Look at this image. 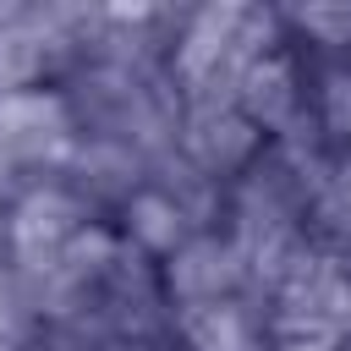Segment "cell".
Wrapping results in <instances>:
<instances>
[{"label":"cell","instance_id":"obj_1","mask_svg":"<svg viewBox=\"0 0 351 351\" xmlns=\"http://www.w3.org/2000/svg\"><path fill=\"white\" fill-rule=\"evenodd\" d=\"M82 132L60 99V88H22V93H0V154L38 181L44 176H66L71 154H77Z\"/></svg>","mask_w":351,"mask_h":351},{"label":"cell","instance_id":"obj_10","mask_svg":"<svg viewBox=\"0 0 351 351\" xmlns=\"http://www.w3.org/2000/svg\"><path fill=\"white\" fill-rule=\"evenodd\" d=\"M99 351H170V340H110Z\"/></svg>","mask_w":351,"mask_h":351},{"label":"cell","instance_id":"obj_6","mask_svg":"<svg viewBox=\"0 0 351 351\" xmlns=\"http://www.w3.org/2000/svg\"><path fill=\"white\" fill-rule=\"evenodd\" d=\"M60 181H66L88 208H115V214H121V203L148 186V159H143L137 148L115 143V137H82Z\"/></svg>","mask_w":351,"mask_h":351},{"label":"cell","instance_id":"obj_3","mask_svg":"<svg viewBox=\"0 0 351 351\" xmlns=\"http://www.w3.org/2000/svg\"><path fill=\"white\" fill-rule=\"evenodd\" d=\"M159 285L170 307H197V302H225L247 291V263L236 252L230 236L219 230H197L186 247H176L159 263Z\"/></svg>","mask_w":351,"mask_h":351},{"label":"cell","instance_id":"obj_9","mask_svg":"<svg viewBox=\"0 0 351 351\" xmlns=\"http://www.w3.org/2000/svg\"><path fill=\"white\" fill-rule=\"evenodd\" d=\"M269 351H346L340 340H324V335H274Z\"/></svg>","mask_w":351,"mask_h":351},{"label":"cell","instance_id":"obj_4","mask_svg":"<svg viewBox=\"0 0 351 351\" xmlns=\"http://www.w3.org/2000/svg\"><path fill=\"white\" fill-rule=\"evenodd\" d=\"M176 148L219 186H230L236 176H247L258 165V154L269 148V137L241 115V110H186Z\"/></svg>","mask_w":351,"mask_h":351},{"label":"cell","instance_id":"obj_5","mask_svg":"<svg viewBox=\"0 0 351 351\" xmlns=\"http://www.w3.org/2000/svg\"><path fill=\"white\" fill-rule=\"evenodd\" d=\"M269 313L274 307L258 302V296L176 307L170 346H181V351H269Z\"/></svg>","mask_w":351,"mask_h":351},{"label":"cell","instance_id":"obj_2","mask_svg":"<svg viewBox=\"0 0 351 351\" xmlns=\"http://www.w3.org/2000/svg\"><path fill=\"white\" fill-rule=\"evenodd\" d=\"M88 219H93V208L60 176L33 181L11 203V269L16 274H49V269H60V252L71 247V236Z\"/></svg>","mask_w":351,"mask_h":351},{"label":"cell","instance_id":"obj_7","mask_svg":"<svg viewBox=\"0 0 351 351\" xmlns=\"http://www.w3.org/2000/svg\"><path fill=\"white\" fill-rule=\"evenodd\" d=\"M236 110H241L263 137H280V132L307 110V82H302L296 55H291V49H280V55L252 60V66H247V77H241Z\"/></svg>","mask_w":351,"mask_h":351},{"label":"cell","instance_id":"obj_8","mask_svg":"<svg viewBox=\"0 0 351 351\" xmlns=\"http://www.w3.org/2000/svg\"><path fill=\"white\" fill-rule=\"evenodd\" d=\"M121 241L126 247H137L143 258H154V263H165L176 247H186L197 230H192V219L159 192V186H143L137 197H126L121 203Z\"/></svg>","mask_w":351,"mask_h":351}]
</instances>
